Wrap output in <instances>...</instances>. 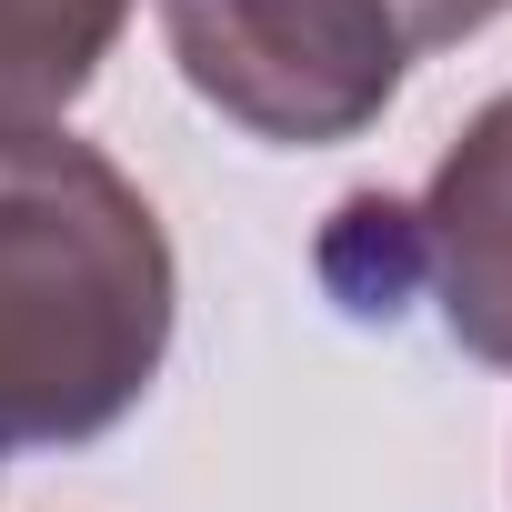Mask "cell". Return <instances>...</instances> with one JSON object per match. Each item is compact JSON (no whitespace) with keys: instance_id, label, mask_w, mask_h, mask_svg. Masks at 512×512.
I'll use <instances>...</instances> for the list:
<instances>
[{"instance_id":"cell-4","label":"cell","mask_w":512,"mask_h":512,"mask_svg":"<svg viewBox=\"0 0 512 512\" xmlns=\"http://www.w3.org/2000/svg\"><path fill=\"white\" fill-rule=\"evenodd\" d=\"M141 0H0V141L71 121Z\"/></svg>"},{"instance_id":"cell-5","label":"cell","mask_w":512,"mask_h":512,"mask_svg":"<svg viewBox=\"0 0 512 512\" xmlns=\"http://www.w3.org/2000/svg\"><path fill=\"white\" fill-rule=\"evenodd\" d=\"M382 11H392V31H402L412 61H422V51H462L492 11H512V0H382Z\"/></svg>"},{"instance_id":"cell-1","label":"cell","mask_w":512,"mask_h":512,"mask_svg":"<svg viewBox=\"0 0 512 512\" xmlns=\"http://www.w3.org/2000/svg\"><path fill=\"white\" fill-rule=\"evenodd\" d=\"M181 322L151 191L81 131L0 141V462L121 432Z\"/></svg>"},{"instance_id":"cell-2","label":"cell","mask_w":512,"mask_h":512,"mask_svg":"<svg viewBox=\"0 0 512 512\" xmlns=\"http://www.w3.org/2000/svg\"><path fill=\"white\" fill-rule=\"evenodd\" d=\"M151 11L191 101L272 151L362 141L412 71V41L382 0H151Z\"/></svg>"},{"instance_id":"cell-3","label":"cell","mask_w":512,"mask_h":512,"mask_svg":"<svg viewBox=\"0 0 512 512\" xmlns=\"http://www.w3.org/2000/svg\"><path fill=\"white\" fill-rule=\"evenodd\" d=\"M412 251H422L442 332L472 362L512 372V91H492L432 161L412 201Z\"/></svg>"}]
</instances>
